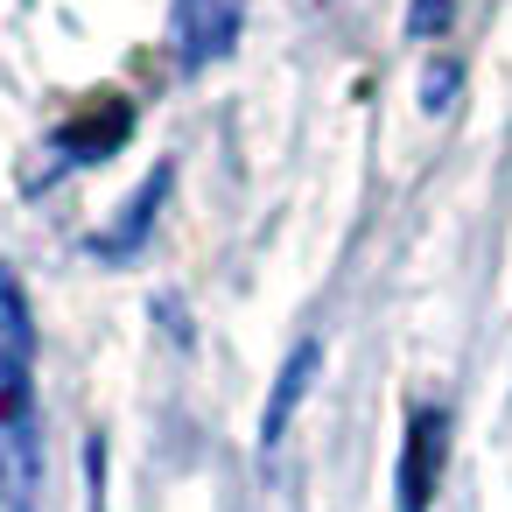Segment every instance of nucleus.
<instances>
[{
    "label": "nucleus",
    "instance_id": "nucleus-1",
    "mask_svg": "<svg viewBox=\"0 0 512 512\" xmlns=\"http://www.w3.org/2000/svg\"><path fill=\"white\" fill-rule=\"evenodd\" d=\"M36 484H43L36 344H0V505L36 512Z\"/></svg>",
    "mask_w": 512,
    "mask_h": 512
},
{
    "label": "nucleus",
    "instance_id": "nucleus-2",
    "mask_svg": "<svg viewBox=\"0 0 512 512\" xmlns=\"http://www.w3.org/2000/svg\"><path fill=\"white\" fill-rule=\"evenodd\" d=\"M442 463H449V407L421 400V407H407L400 470H393V505H400V512H428V505H435V484H442Z\"/></svg>",
    "mask_w": 512,
    "mask_h": 512
},
{
    "label": "nucleus",
    "instance_id": "nucleus-3",
    "mask_svg": "<svg viewBox=\"0 0 512 512\" xmlns=\"http://www.w3.org/2000/svg\"><path fill=\"white\" fill-rule=\"evenodd\" d=\"M239 29H246V0H169V36H176L183 71H204L218 57H232Z\"/></svg>",
    "mask_w": 512,
    "mask_h": 512
},
{
    "label": "nucleus",
    "instance_id": "nucleus-4",
    "mask_svg": "<svg viewBox=\"0 0 512 512\" xmlns=\"http://www.w3.org/2000/svg\"><path fill=\"white\" fill-rule=\"evenodd\" d=\"M169 190H176V162H155V169H148V183H141V190L127 197V211L113 218V232H99V239H92V253H99V260H113V267L141 260V253H148V239H155V218H162Z\"/></svg>",
    "mask_w": 512,
    "mask_h": 512
},
{
    "label": "nucleus",
    "instance_id": "nucleus-5",
    "mask_svg": "<svg viewBox=\"0 0 512 512\" xmlns=\"http://www.w3.org/2000/svg\"><path fill=\"white\" fill-rule=\"evenodd\" d=\"M316 372H323V344H316V337H295V351L281 358L274 393H267V407H260V449H281V435H288V421H295L302 393L316 386Z\"/></svg>",
    "mask_w": 512,
    "mask_h": 512
},
{
    "label": "nucleus",
    "instance_id": "nucleus-6",
    "mask_svg": "<svg viewBox=\"0 0 512 512\" xmlns=\"http://www.w3.org/2000/svg\"><path fill=\"white\" fill-rule=\"evenodd\" d=\"M127 134H134V106L127 99H99L92 113L57 127V155L64 162H106L113 148H127Z\"/></svg>",
    "mask_w": 512,
    "mask_h": 512
},
{
    "label": "nucleus",
    "instance_id": "nucleus-7",
    "mask_svg": "<svg viewBox=\"0 0 512 512\" xmlns=\"http://www.w3.org/2000/svg\"><path fill=\"white\" fill-rule=\"evenodd\" d=\"M456 8H463V0H414V8H407V36H414V43H428V36H449Z\"/></svg>",
    "mask_w": 512,
    "mask_h": 512
},
{
    "label": "nucleus",
    "instance_id": "nucleus-8",
    "mask_svg": "<svg viewBox=\"0 0 512 512\" xmlns=\"http://www.w3.org/2000/svg\"><path fill=\"white\" fill-rule=\"evenodd\" d=\"M456 64H428V78H421V113H442L449 99H456Z\"/></svg>",
    "mask_w": 512,
    "mask_h": 512
}]
</instances>
